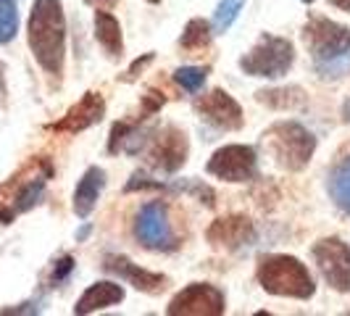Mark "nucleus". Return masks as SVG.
Listing matches in <instances>:
<instances>
[{"mask_svg":"<svg viewBox=\"0 0 350 316\" xmlns=\"http://www.w3.org/2000/svg\"><path fill=\"white\" fill-rule=\"evenodd\" d=\"M211 40H213V27H211L206 18H190L187 27L182 29V37H179V45L185 51H203L208 48Z\"/></svg>","mask_w":350,"mask_h":316,"instance_id":"nucleus-21","label":"nucleus"},{"mask_svg":"<svg viewBox=\"0 0 350 316\" xmlns=\"http://www.w3.org/2000/svg\"><path fill=\"white\" fill-rule=\"evenodd\" d=\"M342 122L345 124H350V98L342 103Z\"/></svg>","mask_w":350,"mask_h":316,"instance_id":"nucleus-32","label":"nucleus"},{"mask_svg":"<svg viewBox=\"0 0 350 316\" xmlns=\"http://www.w3.org/2000/svg\"><path fill=\"white\" fill-rule=\"evenodd\" d=\"M0 314H8V316H11V314H40V306H37V300H35V303L29 300V303H21L18 308H3Z\"/></svg>","mask_w":350,"mask_h":316,"instance_id":"nucleus-30","label":"nucleus"},{"mask_svg":"<svg viewBox=\"0 0 350 316\" xmlns=\"http://www.w3.org/2000/svg\"><path fill=\"white\" fill-rule=\"evenodd\" d=\"M48 174H51V172L35 174V176H29V179H24V182H18L16 190H14V211H16V213H24V211L35 209L37 203L42 200Z\"/></svg>","mask_w":350,"mask_h":316,"instance_id":"nucleus-20","label":"nucleus"},{"mask_svg":"<svg viewBox=\"0 0 350 316\" xmlns=\"http://www.w3.org/2000/svg\"><path fill=\"white\" fill-rule=\"evenodd\" d=\"M258 285L277 298L308 300L314 298L316 285L308 266L295 256H266L258 263Z\"/></svg>","mask_w":350,"mask_h":316,"instance_id":"nucleus-2","label":"nucleus"},{"mask_svg":"<svg viewBox=\"0 0 350 316\" xmlns=\"http://www.w3.org/2000/svg\"><path fill=\"white\" fill-rule=\"evenodd\" d=\"M329 5L340 8V11H348L350 14V0H329Z\"/></svg>","mask_w":350,"mask_h":316,"instance_id":"nucleus-31","label":"nucleus"},{"mask_svg":"<svg viewBox=\"0 0 350 316\" xmlns=\"http://www.w3.org/2000/svg\"><path fill=\"white\" fill-rule=\"evenodd\" d=\"M295 64V48L287 37L261 35L258 42L240 58V69L250 77L263 79H280Z\"/></svg>","mask_w":350,"mask_h":316,"instance_id":"nucleus-4","label":"nucleus"},{"mask_svg":"<svg viewBox=\"0 0 350 316\" xmlns=\"http://www.w3.org/2000/svg\"><path fill=\"white\" fill-rule=\"evenodd\" d=\"M90 229H92V227H90V224H85V227H82V229H79V232H77V240H79V243H82V240L88 237V235H90Z\"/></svg>","mask_w":350,"mask_h":316,"instance_id":"nucleus-33","label":"nucleus"},{"mask_svg":"<svg viewBox=\"0 0 350 316\" xmlns=\"http://www.w3.org/2000/svg\"><path fill=\"white\" fill-rule=\"evenodd\" d=\"M27 37L40 69L61 77L66 61V16L61 0H35L29 11Z\"/></svg>","mask_w":350,"mask_h":316,"instance_id":"nucleus-1","label":"nucleus"},{"mask_svg":"<svg viewBox=\"0 0 350 316\" xmlns=\"http://www.w3.org/2000/svg\"><path fill=\"white\" fill-rule=\"evenodd\" d=\"M90 3H98V8H100V3H103V0H90ZM105 3H113V0H105Z\"/></svg>","mask_w":350,"mask_h":316,"instance_id":"nucleus-34","label":"nucleus"},{"mask_svg":"<svg viewBox=\"0 0 350 316\" xmlns=\"http://www.w3.org/2000/svg\"><path fill=\"white\" fill-rule=\"evenodd\" d=\"M153 58H156L153 53H145L142 58H137V61H135V64H132V66L126 69V74H124V82H132V79H137V77L142 74V69H145V66H148V64H150Z\"/></svg>","mask_w":350,"mask_h":316,"instance_id":"nucleus-29","label":"nucleus"},{"mask_svg":"<svg viewBox=\"0 0 350 316\" xmlns=\"http://www.w3.org/2000/svg\"><path fill=\"white\" fill-rule=\"evenodd\" d=\"M271 158L284 172H303L316 153V137L300 122H277L263 132Z\"/></svg>","mask_w":350,"mask_h":316,"instance_id":"nucleus-3","label":"nucleus"},{"mask_svg":"<svg viewBox=\"0 0 350 316\" xmlns=\"http://www.w3.org/2000/svg\"><path fill=\"white\" fill-rule=\"evenodd\" d=\"M327 190H329V198L334 200V206L350 216V156L342 158L332 172H329V176H327Z\"/></svg>","mask_w":350,"mask_h":316,"instance_id":"nucleus-19","label":"nucleus"},{"mask_svg":"<svg viewBox=\"0 0 350 316\" xmlns=\"http://www.w3.org/2000/svg\"><path fill=\"white\" fill-rule=\"evenodd\" d=\"M122 300H124L122 285H116V282H95V285H90L88 290L82 293V298L77 300L74 314L77 316L95 314V311H100V308L122 303Z\"/></svg>","mask_w":350,"mask_h":316,"instance_id":"nucleus-15","label":"nucleus"},{"mask_svg":"<svg viewBox=\"0 0 350 316\" xmlns=\"http://www.w3.org/2000/svg\"><path fill=\"white\" fill-rule=\"evenodd\" d=\"M314 261L327 285L337 293H350V246L340 237H321L314 246Z\"/></svg>","mask_w":350,"mask_h":316,"instance_id":"nucleus-9","label":"nucleus"},{"mask_svg":"<svg viewBox=\"0 0 350 316\" xmlns=\"http://www.w3.org/2000/svg\"><path fill=\"white\" fill-rule=\"evenodd\" d=\"M208 243L221 250H240V248L256 243V227L245 216H224L216 219L206 232Z\"/></svg>","mask_w":350,"mask_h":316,"instance_id":"nucleus-14","label":"nucleus"},{"mask_svg":"<svg viewBox=\"0 0 350 316\" xmlns=\"http://www.w3.org/2000/svg\"><path fill=\"white\" fill-rule=\"evenodd\" d=\"M105 187V172L100 166H90L85 176L79 179L77 190H74V213L79 219H88L92 209L98 206V198Z\"/></svg>","mask_w":350,"mask_h":316,"instance_id":"nucleus-16","label":"nucleus"},{"mask_svg":"<svg viewBox=\"0 0 350 316\" xmlns=\"http://www.w3.org/2000/svg\"><path fill=\"white\" fill-rule=\"evenodd\" d=\"M303 42L314 64H324L350 51V29L327 16H311L303 27Z\"/></svg>","mask_w":350,"mask_h":316,"instance_id":"nucleus-6","label":"nucleus"},{"mask_svg":"<svg viewBox=\"0 0 350 316\" xmlns=\"http://www.w3.org/2000/svg\"><path fill=\"white\" fill-rule=\"evenodd\" d=\"M126 129H129V124L126 122H116L111 127V137H108V153H119L122 150V142H124V135H126Z\"/></svg>","mask_w":350,"mask_h":316,"instance_id":"nucleus-27","label":"nucleus"},{"mask_svg":"<svg viewBox=\"0 0 350 316\" xmlns=\"http://www.w3.org/2000/svg\"><path fill=\"white\" fill-rule=\"evenodd\" d=\"M243 5H245V0H219L216 14H213V21H211L213 32H227L229 27L237 21L240 11H243Z\"/></svg>","mask_w":350,"mask_h":316,"instance_id":"nucleus-22","label":"nucleus"},{"mask_svg":"<svg viewBox=\"0 0 350 316\" xmlns=\"http://www.w3.org/2000/svg\"><path fill=\"white\" fill-rule=\"evenodd\" d=\"M206 77H208V69H200V66H182L174 71V82L187 92H200L206 85Z\"/></svg>","mask_w":350,"mask_h":316,"instance_id":"nucleus-24","label":"nucleus"},{"mask_svg":"<svg viewBox=\"0 0 350 316\" xmlns=\"http://www.w3.org/2000/svg\"><path fill=\"white\" fill-rule=\"evenodd\" d=\"M148 145H150L148 148V161L158 172L174 174L187 161V135L174 124H169L161 132H156V137H150Z\"/></svg>","mask_w":350,"mask_h":316,"instance_id":"nucleus-10","label":"nucleus"},{"mask_svg":"<svg viewBox=\"0 0 350 316\" xmlns=\"http://www.w3.org/2000/svg\"><path fill=\"white\" fill-rule=\"evenodd\" d=\"M74 272V259L71 256H61L58 261L53 263V272H51V287H58L71 277Z\"/></svg>","mask_w":350,"mask_h":316,"instance_id":"nucleus-26","label":"nucleus"},{"mask_svg":"<svg viewBox=\"0 0 350 316\" xmlns=\"http://www.w3.org/2000/svg\"><path fill=\"white\" fill-rule=\"evenodd\" d=\"M303 3H314V0H303Z\"/></svg>","mask_w":350,"mask_h":316,"instance_id":"nucleus-36","label":"nucleus"},{"mask_svg":"<svg viewBox=\"0 0 350 316\" xmlns=\"http://www.w3.org/2000/svg\"><path fill=\"white\" fill-rule=\"evenodd\" d=\"M103 269L105 272H111V274H116L119 280L129 282L135 290L148 293V295L163 293L166 285H169V277H163V274H158V272H148V269H142V266H137V263H132L126 256H113V253L105 256Z\"/></svg>","mask_w":350,"mask_h":316,"instance_id":"nucleus-13","label":"nucleus"},{"mask_svg":"<svg viewBox=\"0 0 350 316\" xmlns=\"http://www.w3.org/2000/svg\"><path fill=\"white\" fill-rule=\"evenodd\" d=\"M227 311L224 293L208 282H193L169 300V316H221Z\"/></svg>","mask_w":350,"mask_h":316,"instance_id":"nucleus-7","label":"nucleus"},{"mask_svg":"<svg viewBox=\"0 0 350 316\" xmlns=\"http://www.w3.org/2000/svg\"><path fill=\"white\" fill-rule=\"evenodd\" d=\"M95 40L103 45V51L111 58H122L124 40H122V24L113 14H108L103 8L95 11Z\"/></svg>","mask_w":350,"mask_h":316,"instance_id":"nucleus-17","label":"nucleus"},{"mask_svg":"<svg viewBox=\"0 0 350 316\" xmlns=\"http://www.w3.org/2000/svg\"><path fill=\"white\" fill-rule=\"evenodd\" d=\"M105 116V101L100 92H85L82 98H79V103H74L58 119L55 124H51L53 132H69V135H77V132H85L90 127H95V124H100Z\"/></svg>","mask_w":350,"mask_h":316,"instance_id":"nucleus-12","label":"nucleus"},{"mask_svg":"<svg viewBox=\"0 0 350 316\" xmlns=\"http://www.w3.org/2000/svg\"><path fill=\"white\" fill-rule=\"evenodd\" d=\"M135 237L142 248L158 250V253H169L176 250V240L172 222H169V206L163 200H148L137 216H135Z\"/></svg>","mask_w":350,"mask_h":316,"instance_id":"nucleus-5","label":"nucleus"},{"mask_svg":"<svg viewBox=\"0 0 350 316\" xmlns=\"http://www.w3.org/2000/svg\"><path fill=\"white\" fill-rule=\"evenodd\" d=\"M148 3H153V5H158V3H161V0H148Z\"/></svg>","mask_w":350,"mask_h":316,"instance_id":"nucleus-35","label":"nucleus"},{"mask_svg":"<svg viewBox=\"0 0 350 316\" xmlns=\"http://www.w3.org/2000/svg\"><path fill=\"white\" fill-rule=\"evenodd\" d=\"M18 32L16 0H0V45H8Z\"/></svg>","mask_w":350,"mask_h":316,"instance_id":"nucleus-23","label":"nucleus"},{"mask_svg":"<svg viewBox=\"0 0 350 316\" xmlns=\"http://www.w3.org/2000/svg\"><path fill=\"white\" fill-rule=\"evenodd\" d=\"M206 172L224 182H250L258 174V153L250 145H224L208 158Z\"/></svg>","mask_w":350,"mask_h":316,"instance_id":"nucleus-8","label":"nucleus"},{"mask_svg":"<svg viewBox=\"0 0 350 316\" xmlns=\"http://www.w3.org/2000/svg\"><path fill=\"white\" fill-rule=\"evenodd\" d=\"M256 101L274 111H298L306 105L308 95L303 92V88L298 85H290V88H271V90H258L256 92Z\"/></svg>","mask_w":350,"mask_h":316,"instance_id":"nucleus-18","label":"nucleus"},{"mask_svg":"<svg viewBox=\"0 0 350 316\" xmlns=\"http://www.w3.org/2000/svg\"><path fill=\"white\" fill-rule=\"evenodd\" d=\"M193 105H195V111L200 114V119L208 122L211 127H216V129L237 132V129H243V124H245L243 108H240V103L229 95L227 90L203 92Z\"/></svg>","mask_w":350,"mask_h":316,"instance_id":"nucleus-11","label":"nucleus"},{"mask_svg":"<svg viewBox=\"0 0 350 316\" xmlns=\"http://www.w3.org/2000/svg\"><path fill=\"white\" fill-rule=\"evenodd\" d=\"M316 74H319V79H340V77H345L350 74V51L345 55H337L332 61H324V64H314Z\"/></svg>","mask_w":350,"mask_h":316,"instance_id":"nucleus-25","label":"nucleus"},{"mask_svg":"<svg viewBox=\"0 0 350 316\" xmlns=\"http://www.w3.org/2000/svg\"><path fill=\"white\" fill-rule=\"evenodd\" d=\"M163 103H166V98L161 92H156V90H150L148 95H142V116H150V114L161 111Z\"/></svg>","mask_w":350,"mask_h":316,"instance_id":"nucleus-28","label":"nucleus"}]
</instances>
